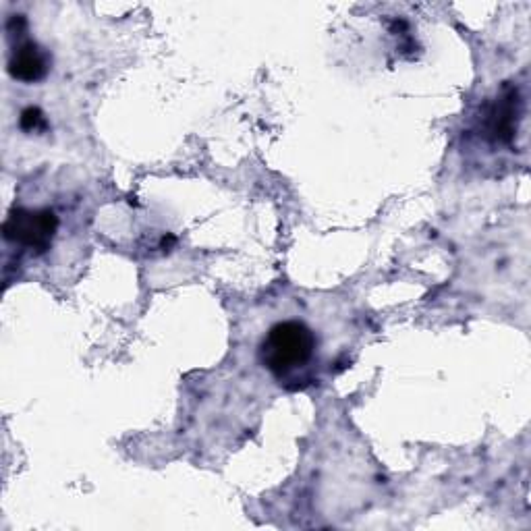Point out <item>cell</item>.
<instances>
[{
  "instance_id": "277c9868",
  "label": "cell",
  "mask_w": 531,
  "mask_h": 531,
  "mask_svg": "<svg viewBox=\"0 0 531 531\" xmlns=\"http://www.w3.org/2000/svg\"><path fill=\"white\" fill-rule=\"evenodd\" d=\"M515 96H509L496 104L490 113V133L496 139V142H511L513 133H515Z\"/></svg>"
},
{
  "instance_id": "5b68a950",
  "label": "cell",
  "mask_w": 531,
  "mask_h": 531,
  "mask_svg": "<svg viewBox=\"0 0 531 531\" xmlns=\"http://www.w3.org/2000/svg\"><path fill=\"white\" fill-rule=\"evenodd\" d=\"M19 125H21L23 131L34 133V131H44L48 127V121H46V117H44V113H42L40 108L30 106V108H25L23 113H21Z\"/></svg>"
},
{
  "instance_id": "3957f363",
  "label": "cell",
  "mask_w": 531,
  "mask_h": 531,
  "mask_svg": "<svg viewBox=\"0 0 531 531\" xmlns=\"http://www.w3.org/2000/svg\"><path fill=\"white\" fill-rule=\"evenodd\" d=\"M9 73L23 83H36L44 79L48 73L46 52L40 50L34 42H25L23 46L13 50L9 61Z\"/></svg>"
},
{
  "instance_id": "6da1fadb",
  "label": "cell",
  "mask_w": 531,
  "mask_h": 531,
  "mask_svg": "<svg viewBox=\"0 0 531 531\" xmlns=\"http://www.w3.org/2000/svg\"><path fill=\"white\" fill-rule=\"evenodd\" d=\"M316 347L318 339L310 326L299 320H285L268 330L260 345V357L276 378H285L307 366L316 355Z\"/></svg>"
},
{
  "instance_id": "7a4b0ae2",
  "label": "cell",
  "mask_w": 531,
  "mask_h": 531,
  "mask_svg": "<svg viewBox=\"0 0 531 531\" xmlns=\"http://www.w3.org/2000/svg\"><path fill=\"white\" fill-rule=\"evenodd\" d=\"M59 231V216L54 210H23L17 208L9 214L3 225V233L9 241L19 243L38 254L46 251Z\"/></svg>"
}]
</instances>
